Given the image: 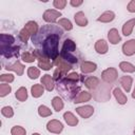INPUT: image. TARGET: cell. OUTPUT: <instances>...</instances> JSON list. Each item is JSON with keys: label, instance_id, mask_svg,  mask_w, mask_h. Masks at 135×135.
I'll use <instances>...</instances> for the list:
<instances>
[{"label": "cell", "instance_id": "cell-1", "mask_svg": "<svg viewBox=\"0 0 135 135\" xmlns=\"http://www.w3.org/2000/svg\"><path fill=\"white\" fill-rule=\"evenodd\" d=\"M62 31L56 25H45L32 37V42L35 46L41 47V52L49 58L55 60L59 56V39L62 36Z\"/></svg>", "mask_w": 135, "mask_h": 135}, {"label": "cell", "instance_id": "cell-2", "mask_svg": "<svg viewBox=\"0 0 135 135\" xmlns=\"http://www.w3.org/2000/svg\"><path fill=\"white\" fill-rule=\"evenodd\" d=\"M56 86L58 93H60V95L68 100L75 98L78 95V91L80 90V85L78 84V82L72 81L66 77H63L60 80H58Z\"/></svg>", "mask_w": 135, "mask_h": 135}, {"label": "cell", "instance_id": "cell-3", "mask_svg": "<svg viewBox=\"0 0 135 135\" xmlns=\"http://www.w3.org/2000/svg\"><path fill=\"white\" fill-rule=\"evenodd\" d=\"M74 52H76V43L71 39H65L63 44H62L61 51H60V56L65 61H68L70 64L71 63H77L78 58L73 55Z\"/></svg>", "mask_w": 135, "mask_h": 135}, {"label": "cell", "instance_id": "cell-4", "mask_svg": "<svg viewBox=\"0 0 135 135\" xmlns=\"http://www.w3.org/2000/svg\"><path fill=\"white\" fill-rule=\"evenodd\" d=\"M33 55L35 56L36 60H38V66H39L41 70H43V71H50V70L53 68L54 63L51 62V60H50L40 50L36 49V50L33 52Z\"/></svg>", "mask_w": 135, "mask_h": 135}, {"label": "cell", "instance_id": "cell-5", "mask_svg": "<svg viewBox=\"0 0 135 135\" xmlns=\"http://www.w3.org/2000/svg\"><path fill=\"white\" fill-rule=\"evenodd\" d=\"M118 77V72L115 68H108L101 73V79L105 83H113Z\"/></svg>", "mask_w": 135, "mask_h": 135}, {"label": "cell", "instance_id": "cell-6", "mask_svg": "<svg viewBox=\"0 0 135 135\" xmlns=\"http://www.w3.org/2000/svg\"><path fill=\"white\" fill-rule=\"evenodd\" d=\"M53 63H54V65H55L59 71H61L64 75H65L69 71H71V70H72V65H71L68 61H65V60H64L60 55H59V56L54 60V62H53Z\"/></svg>", "mask_w": 135, "mask_h": 135}, {"label": "cell", "instance_id": "cell-7", "mask_svg": "<svg viewBox=\"0 0 135 135\" xmlns=\"http://www.w3.org/2000/svg\"><path fill=\"white\" fill-rule=\"evenodd\" d=\"M46 130L50 133H54V134H60L63 130V124L61 121L57 120V119H52L46 123Z\"/></svg>", "mask_w": 135, "mask_h": 135}, {"label": "cell", "instance_id": "cell-8", "mask_svg": "<svg viewBox=\"0 0 135 135\" xmlns=\"http://www.w3.org/2000/svg\"><path fill=\"white\" fill-rule=\"evenodd\" d=\"M62 14L57 9H46L43 13V20L49 23H54L59 17H61Z\"/></svg>", "mask_w": 135, "mask_h": 135}, {"label": "cell", "instance_id": "cell-9", "mask_svg": "<svg viewBox=\"0 0 135 135\" xmlns=\"http://www.w3.org/2000/svg\"><path fill=\"white\" fill-rule=\"evenodd\" d=\"M76 112H77V114H78L80 117L86 119V118H90V117L94 114V108H93L92 105H89V104H86V105H81V107L76 108Z\"/></svg>", "mask_w": 135, "mask_h": 135}, {"label": "cell", "instance_id": "cell-10", "mask_svg": "<svg viewBox=\"0 0 135 135\" xmlns=\"http://www.w3.org/2000/svg\"><path fill=\"white\" fill-rule=\"evenodd\" d=\"M122 53L126 56H133L135 54V39H130L122 44Z\"/></svg>", "mask_w": 135, "mask_h": 135}, {"label": "cell", "instance_id": "cell-11", "mask_svg": "<svg viewBox=\"0 0 135 135\" xmlns=\"http://www.w3.org/2000/svg\"><path fill=\"white\" fill-rule=\"evenodd\" d=\"M1 55L5 58H12V57H18L19 56V46H8V47H3L0 49Z\"/></svg>", "mask_w": 135, "mask_h": 135}, {"label": "cell", "instance_id": "cell-12", "mask_svg": "<svg viewBox=\"0 0 135 135\" xmlns=\"http://www.w3.org/2000/svg\"><path fill=\"white\" fill-rule=\"evenodd\" d=\"M14 42H15L14 36L9 34H0V49L13 46Z\"/></svg>", "mask_w": 135, "mask_h": 135}, {"label": "cell", "instance_id": "cell-13", "mask_svg": "<svg viewBox=\"0 0 135 135\" xmlns=\"http://www.w3.org/2000/svg\"><path fill=\"white\" fill-rule=\"evenodd\" d=\"M41 83L42 85L44 86V89L49 92L53 91L54 88H55V82H54V79H53V76L49 75V74H45L42 76L41 78Z\"/></svg>", "mask_w": 135, "mask_h": 135}, {"label": "cell", "instance_id": "cell-14", "mask_svg": "<svg viewBox=\"0 0 135 135\" xmlns=\"http://www.w3.org/2000/svg\"><path fill=\"white\" fill-rule=\"evenodd\" d=\"M95 51L100 54V55H103V54H107L108 51H109V45H108V42L104 40V39H98L96 42H95Z\"/></svg>", "mask_w": 135, "mask_h": 135}, {"label": "cell", "instance_id": "cell-15", "mask_svg": "<svg viewBox=\"0 0 135 135\" xmlns=\"http://www.w3.org/2000/svg\"><path fill=\"white\" fill-rule=\"evenodd\" d=\"M97 69V64L95 62H91V61H83L80 64V71L82 74H90L95 72Z\"/></svg>", "mask_w": 135, "mask_h": 135}, {"label": "cell", "instance_id": "cell-16", "mask_svg": "<svg viewBox=\"0 0 135 135\" xmlns=\"http://www.w3.org/2000/svg\"><path fill=\"white\" fill-rule=\"evenodd\" d=\"M24 65L20 62V61H15L14 63H12V64H7L6 65V70L7 71H13V72H15L17 75H19V76H21V75H23V73H24Z\"/></svg>", "mask_w": 135, "mask_h": 135}, {"label": "cell", "instance_id": "cell-17", "mask_svg": "<svg viewBox=\"0 0 135 135\" xmlns=\"http://www.w3.org/2000/svg\"><path fill=\"white\" fill-rule=\"evenodd\" d=\"M108 39L111 44H118L121 41V37L119 35V32L117 28H111L108 33Z\"/></svg>", "mask_w": 135, "mask_h": 135}, {"label": "cell", "instance_id": "cell-18", "mask_svg": "<svg viewBox=\"0 0 135 135\" xmlns=\"http://www.w3.org/2000/svg\"><path fill=\"white\" fill-rule=\"evenodd\" d=\"M83 83H84V85H85L88 89H90V90H96V89L99 86L100 81H99V79H98L97 77L90 76V77L84 78Z\"/></svg>", "mask_w": 135, "mask_h": 135}, {"label": "cell", "instance_id": "cell-19", "mask_svg": "<svg viewBox=\"0 0 135 135\" xmlns=\"http://www.w3.org/2000/svg\"><path fill=\"white\" fill-rule=\"evenodd\" d=\"M114 19H115V13L112 11H105L97 18V21L102 23H109L112 22Z\"/></svg>", "mask_w": 135, "mask_h": 135}, {"label": "cell", "instance_id": "cell-20", "mask_svg": "<svg viewBox=\"0 0 135 135\" xmlns=\"http://www.w3.org/2000/svg\"><path fill=\"white\" fill-rule=\"evenodd\" d=\"M92 98V94L90 92L86 91H81L78 93V95L74 98V103H82V102H86L90 101Z\"/></svg>", "mask_w": 135, "mask_h": 135}, {"label": "cell", "instance_id": "cell-21", "mask_svg": "<svg viewBox=\"0 0 135 135\" xmlns=\"http://www.w3.org/2000/svg\"><path fill=\"white\" fill-rule=\"evenodd\" d=\"M74 20H75V22H76V24H77L78 26H86L88 23H89L86 16H85L84 13L81 12V11H80V12H77V13L74 15Z\"/></svg>", "mask_w": 135, "mask_h": 135}, {"label": "cell", "instance_id": "cell-22", "mask_svg": "<svg viewBox=\"0 0 135 135\" xmlns=\"http://www.w3.org/2000/svg\"><path fill=\"white\" fill-rule=\"evenodd\" d=\"M113 95H114L116 101H117L119 104H126V103H127L128 98H127V96L124 95V93L121 91V89L115 88V89L113 90Z\"/></svg>", "mask_w": 135, "mask_h": 135}, {"label": "cell", "instance_id": "cell-23", "mask_svg": "<svg viewBox=\"0 0 135 135\" xmlns=\"http://www.w3.org/2000/svg\"><path fill=\"white\" fill-rule=\"evenodd\" d=\"M135 26V18H132L123 23L122 25V34L124 36H130L132 34V31Z\"/></svg>", "mask_w": 135, "mask_h": 135}, {"label": "cell", "instance_id": "cell-24", "mask_svg": "<svg viewBox=\"0 0 135 135\" xmlns=\"http://www.w3.org/2000/svg\"><path fill=\"white\" fill-rule=\"evenodd\" d=\"M63 119H64V121L69 124V126H71V127H75V126H77L78 124V118L72 113V112H65L64 114H63Z\"/></svg>", "mask_w": 135, "mask_h": 135}, {"label": "cell", "instance_id": "cell-25", "mask_svg": "<svg viewBox=\"0 0 135 135\" xmlns=\"http://www.w3.org/2000/svg\"><path fill=\"white\" fill-rule=\"evenodd\" d=\"M119 81H120V84H121L122 89H123L127 93H129V92L131 91V86H132L133 78H132L131 76H122V77L120 78Z\"/></svg>", "mask_w": 135, "mask_h": 135}, {"label": "cell", "instance_id": "cell-26", "mask_svg": "<svg viewBox=\"0 0 135 135\" xmlns=\"http://www.w3.org/2000/svg\"><path fill=\"white\" fill-rule=\"evenodd\" d=\"M24 28L31 34V36L33 37V36H35L37 33H38V31H39V27H38V23L36 22V21H28V22H26L25 23V25H24Z\"/></svg>", "mask_w": 135, "mask_h": 135}, {"label": "cell", "instance_id": "cell-27", "mask_svg": "<svg viewBox=\"0 0 135 135\" xmlns=\"http://www.w3.org/2000/svg\"><path fill=\"white\" fill-rule=\"evenodd\" d=\"M31 93H32V96L34 98H39L40 96L43 95L44 93V86L42 84H39V83H36L34 84L32 88H31Z\"/></svg>", "mask_w": 135, "mask_h": 135}, {"label": "cell", "instance_id": "cell-28", "mask_svg": "<svg viewBox=\"0 0 135 135\" xmlns=\"http://www.w3.org/2000/svg\"><path fill=\"white\" fill-rule=\"evenodd\" d=\"M27 90H26V88H24V86H20L17 91H16V93H15V97L19 100V101H21V102H23V101H25L26 99H27Z\"/></svg>", "mask_w": 135, "mask_h": 135}, {"label": "cell", "instance_id": "cell-29", "mask_svg": "<svg viewBox=\"0 0 135 135\" xmlns=\"http://www.w3.org/2000/svg\"><path fill=\"white\" fill-rule=\"evenodd\" d=\"M52 107L53 109L56 111V112H60L63 107H64V103L62 101V99L59 97V96H55L53 99H52Z\"/></svg>", "mask_w": 135, "mask_h": 135}, {"label": "cell", "instance_id": "cell-30", "mask_svg": "<svg viewBox=\"0 0 135 135\" xmlns=\"http://www.w3.org/2000/svg\"><path fill=\"white\" fill-rule=\"evenodd\" d=\"M119 68L124 73H134L135 72V65H133L132 63H130L128 61H121L119 63Z\"/></svg>", "mask_w": 135, "mask_h": 135}, {"label": "cell", "instance_id": "cell-31", "mask_svg": "<svg viewBox=\"0 0 135 135\" xmlns=\"http://www.w3.org/2000/svg\"><path fill=\"white\" fill-rule=\"evenodd\" d=\"M52 113H53V112L51 111V109L47 108V107L44 105V104H41V105L38 107V114H39V116H41V117H49V116L52 115Z\"/></svg>", "mask_w": 135, "mask_h": 135}, {"label": "cell", "instance_id": "cell-32", "mask_svg": "<svg viewBox=\"0 0 135 135\" xmlns=\"http://www.w3.org/2000/svg\"><path fill=\"white\" fill-rule=\"evenodd\" d=\"M58 25L62 26L65 31H71V30L73 28L72 22H71L69 19H66V18H60V19L58 20Z\"/></svg>", "mask_w": 135, "mask_h": 135}, {"label": "cell", "instance_id": "cell-33", "mask_svg": "<svg viewBox=\"0 0 135 135\" xmlns=\"http://www.w3.org/2000/svg\"><path fill=\"white\" fill-rule=\"evenodd\" d=\"M27 76L30 79H37L40 76V71L39 69L35 68V66H30L27 69Z\"/></svg>", "mask_w": 135, "mask_h": 135}, {"label": "cell", "instance_id": "cell-34", "mask_svg": "<svg viewBox=\"0 0 135 135\" xmlns=\"http://www.w3.org/2000/svg\"><path fill=\"white\" fill-rule=\"evenodd\" d=\"M12 91V86L8 83H1L0 84V97H5Z\"/></svg>", "mask_w": 135, "mask_h": 135}, {"label": "cell", "instance_id": "cell-35", "mask_svg": "<svg viewBox=\"0 0 135 135\" xmlns=\"http://www.w3.org/2000/svg\"><path fill=\"white\" fill-rule=\"evenodd\" d=\"M11 134L12 135H26V131L21 126H14L11 129Z\"/></svg>", "mask_w": 135, "mask_h": 135}, {"label": "cell", "instance_id": "cell-36", "mask_svg": "<svg viewBox=\"0 0 135 135\" xmlns=\"http://www.w3.org/2000/svg\"><path fill=\"white\" fill-rule=\"evenodd\" d=\"M21 59H22L24 62H27V63H33V62L36 60V58H35V56L33 55V53H30V52H24V53H22Z\"/></svg>", "mask_w": 135, "mask_h": 135}, {"label": "cell", "instance_id": "cell-37", "mask_svg": "<svg viewBox=\"0 0 135 135\" xmlns=\"http://www.w3.org/2000/svg\"><path fill=\"white\" fill-rule=\"evenodd\" d=\"M1 114H2L4 117H6V118H11V117L14 116V110H13L12 107L6 105V107H3V108L1 109Z\"/></svg>", "mask_w": 135, "mask_h": 135}, {"label": "cell", "instance_id": "cell-38", "mask_svg": "<svg viewBox=\"0 0 135 135\" xmlns=\"http://www.w3.org/2000/svg\"><path fill=\"white\" fill-rule=\"evenodd\" d=\"M14 79H15V76L13 74H9V73L8 74H2L0 76V81L2 83H11L14 81Z\"/></svg>", "mask_w": 135, "mask_h": 135}, {"label": "cell", "instance_id": "cell-39", "mask_svg": "<svg viewBox=\"0 0 135 135\" xmlns=\"http://www.w3.org/2000/svg\"><path fill=\"white\" fill-rule=\"evenodd\" d=\"M30 37H31V34H30V33H28L24 27L19 32V38H20V40H21L22 42L26 43V42L28 41Z\"/></svg>", "mask_w": 135, "mask_h": 135}, {"label": "cell", "instance_id": "cell-40", "mask_svg": "<svg viewBox=\"0 0 135 135\" xmlns=\"http://www.w3.org/2000/svg\"><path fill=\"white\" fill-rule=\"evenodd\" d=\"M66 3H68V2H66L65 0H54V1H53L54 7H55V8H58V11H59V9H63V8L65 7Z\"/></svg>", "mask_w": 135, "mask_h": 135}, {"label": "cell", "instance_id": "cell-41", "mask_svg": "<svg viewBox=\"0 0 135 135\" xmlns=\"http://www.w3.org/2000/svg\"><path fill=\"white\" fill-rule=\"evenodd\" d=\"M63 76H65L61 71H59L58 69L54 72V74H53V79H54V81H58V80H60L61 78H63Z\"/></svg>", "mask_w": 135, "mask_h": 135}, {"label": "cell", "instance_id": "cell-42", "mask_svg": "<svg viewBox=\"0 0 135 135\" xmlns=\"http://www.w3.org/2000/svg\"><path fill=\"white\" fill-rule=\"evenodd\" d=\"M127 9L129 13H135V0H131L128 5H127Z\"/></svg>", "mask_w": 135, "mask_h": 135}, {"label": "cell", "instance_id": "cell-43", "mask_svg": "<svg viewBox=\"0 0 135 135\" xmlns=\"http://www.w3.org/2000/svg\"><path fill=\"white\" fill-rule=\"evenodd\" d=\"M82 3H83V1H82V0H71V1H70V4H71L72 6H74V7L80 6Z\"/></svg>", "mask_w": 135, "mask_h": 135}, {"label": "cell", "instance_id": "cell-44", "mask_svg": "<svg viewBox=\"0 0 135 135\" xmlns=\"http://www.w3.org/2000/svg\"><path fill=\"white\" fill-rule=\"evenodd\" d=\"M132 98L135 99V86H134V90H133V93H132Z\"/></svg>", "mask_w": 135, "mask_h": 135}, {"label": "cell", "instance_id": "cell-45", "mask_svg": "<svg viewBox=\"0 0 135 135\" xmlns=\"http://www.w3.org/2000/svg\"><path fill=\"white\" fill-rule=\"evenodd\" d=\"M32 135H40V134H39V133H33Z\"/></svg>", "mask_w": 135, "mask_h": 135}]
</instances>
